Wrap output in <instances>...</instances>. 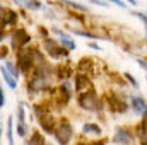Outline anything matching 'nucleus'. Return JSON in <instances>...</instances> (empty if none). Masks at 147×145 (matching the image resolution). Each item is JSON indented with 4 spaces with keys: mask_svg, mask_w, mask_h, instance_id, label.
<instances>
[{
    "mask_svg": "<svg viewBox=\"0 0 147 145\" xmlns=\"http://www.w3.org/2000/svg\"><path fill=\"white\" fill-rule=\"evenodd\" d=\"M72 133H74L72 125H70L69 121H62L60 126H58L57 132H55L57 142H58L60 145H67L69 142H70V138H72Z\"/></svg>",
    "mask_w": 147,
    "mask_h": 145,
    "instance_id": "1",
    "label": "nucleus"
},
{
    "mask_svg": "<svg viewBox=\"0 0 147 145\" xmlns=\"http://www.w3.org/2000/svg\"><path fill=\"white\" fill-rule=\"evenodd\" d=\"M38 55L36 50H21L17 53V63L21 65V68L26 72L34 65V56Z\"/></svg>",
    "mask_w": 147,
    "mask_h": 145,
    "instance_id": "2",
    "label": "nucleus"
},
{
    "mask_svg": "<svg viewBox=\"0 0 147 145\" xmlns=\"http://www.w3.org/2000/svg\"><path fill=\"white\" fill-rule=\"evenodd\" d=\"M79 104L82 106L84 109H87V111H96V109H99V101H98V96H96V92H84L80 97H79Z\"/></svg>",
    "mask_w": 147,
    "mask_h": 145,
    "instance_id": "3",
    "label": "nucleus"
},
{
    "mask_svg": "<svg viewBox=\"0 0 147 145\" xmlns=\"http://www.w3.org/2000/svg\"><path fill=\"white\" fill-rule=\"evenodd\" d=\"M113 142H115V144H121V145H134L135 138H134V135H132L128 130L118 128L116 133H115V137H113Z\"/></svg>",
    "mask_w": 147,
    "mask_h": 145,
    "instance_id": "4",
    "label": "nucleus"
},
{
    "mask_svg": "<svg viewBox=\"0 0 147 145\" xmlns=\"http://www.w3.org/2000/svg\"><path fill=\"white\" fill-rule=\"evenodd\" d=\"M31 41V36L24 31V29H17L14 34H12V46L14 48H22L24 44H28Z\"/></svg>",
    "mask_w": 147,
    "mask_h": 145,
    "instance_id": "5",
    "label": "nucleus"
},
{
    "mask_svg": "<svg viewBox=\"0 0 147 145\" xmlns=\"http://www.w3.org/2000/svg\"><path fill=\"white\" fill-rule=\"evenodd\" d=\"M45 46H46V51L51 56H65L67 55V50L65 48H60L55 39H45Z\"/></svg>",
    "mask_w": 147,
    "mask_h": 145,
    "instance_id": "6",
    "label": "nucleus"
},
{
    "mask_svg": "<svg viewBox=\"0 0 147 145\" xmlns=\"http://www.w3.org/2000/svg\"><path fill=\"white\" fill-rule=\"evenodd\" d=\"M17 19L16 12H12L10 9H0V22L2 26H9V24H14Z\"/></svg>",
    "mask_w": 147,
    "mask_h": 145,
    "instance_id": "7",
    "label": "nucleus"
},
{
    "mask_svg": "<svg viewBox=\"0 0 147 145\" xmlns=\"http://www.w3.org/2000/svg\"><path fill=\"white\" fill-rule=\"evenodd\" d=\"M53 31H55V33H57V34L60 36V43H62V44H63L65 48H69V50H75V43H74L72 39L67 36V34H65L63 31H60V29H57V28H53Z\"/></svg>",
    "mask_w": 147,
    "mask_h": 145,
    "instance_id": "8",
    "label": "nucleus"
},
{
    "mask_svg": "<svg viewBox=\"0 0 147 145\" xmlns=\"http://www.w3.org/2000/svg\"><path fill=\"white\" fill-rule=\"evenodd\" d=\"M132 106H134V109H135L137 113L147 114V103L144 99H140V97H132Z\"/></svg>",
    "mask_w": 147,
    "mask_h": 145,
    "instance_id": "9",
    "label": "nucleus"
},
{
    "mask_svg": "<svg viewBox=\"0 0 147 145\" xmlns=\"http://www.w3.org/2000/svg\"><path fill=\"white\" fill-rule=\"evenodd\" d=\"M0 72H2L3 79H5V82H7V85H9L10 89H16V87H17V82H16V79H14V77H12V75L9 73V70H7V68H5L3 65L0 67Z\"/></svg>",
    "mask_w": 147,
    "mask_h": 145,
    "instance_id": "10",
    "label": "nucleus"
},
{
    "mask_svg": "<svg viewBox=\"0 0 147 145\" xmlns=\"http://www.w3.org/2000/svg\"><path fill=\"white\" fill-rule=\"evenodd\" d=\"M19 5L26 7V9H31V10H38L41 9V2L39 0H16Z\"/></svg>",
    "mask_w": 147,
    "mask_h": 145,
    "instance_id": "11",
    "label": "nucleus"
},
{
    "mask_svg": "<svg viewBox=\"0 0 147 145\" xmlns=\"http://www.w3.org/2000/svg\"><path fill=\"white\" fill-rule=\"evenodd\" d=\"M39 123H41V126H43V130L46 132V133H53V125H55V121H53V118H46V116H43L41 119H39Z\"/></svg>",
    "mask_w": 147,
    "mask_h": 145,
    "instance_id": "12",
    "label": "nucleus"
},
{
    "mask_svg": "<svg viewBox=\"0 0 147 145\" xmlns=\"http://www.w3.org/2000/svg\"><path fill=\"white\" fill-rule=\"evenodd\" d=\"M82 132H84V133H94V135H99V133H101V128H99L98 125L87 123V125L82 126Z\"/></svg>",
    "mask_w": 147,
    "mask_h": 145,
    "instance_id": "13",
    "label": "nucleus"
},
{
    "mask_svg": "<svg viewBox=\"0 0 147 145\" xmlns=\"http://www.w3.org/2000/svg\"><path fill=\"white\" fill-rule=\"evenodd\" d=\"M29 145H45V140H43V137L39 135V133H33V138L29 140Z\"/></svg>",
    "mask_w": 147,
    "mask_h": 145,
    "instance_id": "14",
    "label": "nucleus"
},
{
    "mask_svg": "<svg viewBox=\"0 0 147 145\" xmlns=\"http://www.w3.org/2000/svg\"><path fill=\"white\" fill-rule=\"evenodd\" d=\"M60 2H65L67 5H70V7H74V9H77V10L87 12V7H84V5H80V3H77V2H74V0H60Z\"/></svg>",
    "mask_w": 147,
    "mask_h": 145,
    "instance_id": "15",
    "label": "nucleus"
},
{
    "mask_svg": "<svg viewBox=\"0 0 147 145\" xmlns=\"http://www.w3.org/2000/svg\"><path fill=\"white\" fill-rule=\"evenodd\" d=\"M139 132H140V133H139V135H140V138L146 142V140H147V119L140 125V126H139Z\"/></svg>",
    "mask_w": 147,
    "mask_h": 145,
    "instance_id": "16",
    "label": "nucleus"
},
{
    "mask_svg": "<svg viewBox=\"0 0 147 145\" xmlns=\"http://www.w3.org/2000/svg\"><path fill=\"white\" fill-rule=\"evenodd\" d=\"M26 133H28L26 123H17V135H19V137H26Z\"/></svg>",
    "mask_w": 147,
    "mask_h": 145,
    "instance_id": "17",
    "label": "nucleus"
},
{
    "mask_svg": "<svg viewBox=\"0 0 147 145\" xmlns=\"http://www.w3.org/2000/svg\"><path fill=\"white\" fill-rule=\"evenodd\" d=\"M7 138H9V145H14V138H12V118H9V128H7Z\"/></svg>",
    "mask_w": 147,
    "mask_h": 145,
    "instance_id": "18",
    "label": "nucleus"
},
{
    "mask_svg": "<svg viewBox=\"0 0 147 145\" xmlns=\"http://www.w3.org/2000/svg\"><path fill=\"white\" fill-rule=\"evenodd\" d=\"M17 123H24V106H17Z\"/></svg>",
    "mask_w": 147,
    "mask_h": 145,
    "instance_id": "19",
    "label": "nucleus"
},
{
    "mask_svg": "<svg viewBox=\"0 0 147 145\" xmlns=\"http://www.w3.org/2000/svg\"><path fill=\"white\" fill-rule=\"evenodd\" d=\"M5 68H7V70H9V73H10V75H12V77H14V79H16V77H17V75H19V72H17V70H16V67H14V65H12V63H5Z\"/></svg>",
    "mask_w": 147,
    "mask_h": 145,
    "instance_id": "20",
    "label": "nucleus"
},
{
    "mask_svg": "<svg viewBox=\"0 0 147 145\" xmlns=\"http://www.w3.org/2000/svg\"><path fill=\"white\" fill-rule=\"evenodd\" d=\"M3 106H5V92H3V89L0 85V108H3Z\"/></svg>",
    "mask_w": 147,
    "mask_h": 145,
    "instance_id": "21",
    "label": "nucleus"
},
{
    "mask_svg": "<svg viewBox=\"0 0 147 145\" xmlns=\"http://www.w3.org/2000/svg\"><path fill=\"white\" fill-rule=\"evenodd\" d=\"M110 2H113L115 5H118V7H125V3L121 2V0H110Z\"/></svg>",
    "mask_w": 147,
    "mask_h": 145,
    "instance_id": "22",
    "label": "nucleus"
},
{
    "mask_svg": "<svg viewBox=\"0 0 147 145\" xmlns=\"http://www.w3.org/2000/svg\"><path fill=\"white\" fill-rule=\"evenodd\" d=\"M127 79H128V80H130V82H132V84H134V85H135V87H137V85H139V84H137V82H135V80H134V77H132V75H130V73H127Z\"/></svg>",
    "mask_w": 147,
    "mask_h": 145,
    "instance_id": "23",
    "label": "nucleus"
},
{
    "mask_svg": "<svg viewBox=\"0 0 147 145\" xmlns=\"http://www.w3.org/2000/svg\"><path fill=\"white\" fill-rule=\"evenodd\" d=\"M92 3H96V5H103V7H106V3L103 2V0H91Z\"/></svg>",
    "mask_w": 147,
    "mask_h": 145,
    "instance_id": "24",
    "label": "nucleus"
},
{
    "mask_svg": "<svg viewBox=\"0 0 147 145\" xmlns=\"http://www.w3.org/2000/svg\"><path fill=\"white\" fill-rule=\"evenodd\" d=\"M139 63H140V67H144V68L147 70V63L144 62V60H139Z\"/></svg>",
    "mask_w": 147,
    "mask_h": 145,
    "instance_id": "25",
    "label": "nucleus"
},
{
    "mask_svg": "<svg viewBox=\"0 0 147 145\" xmlns=\"http://www.w3.org/2000/svg\"><path fill=\"white\" fill-rule=\"evenodd\" d=\"M89 46H91V48H94V50H99V46H98V44H94V43H91Z\"/></svg>",
    "mask_w": 147,
    "mask_h": 145,
    "instance_id": "26",
    "label": "nucleus"
},
{
    "mask_svg": "<svg viewBox=\"0 0 147 145\" xmlns=\"http://www.w3.org/2000/svg\"><path fill=\"white\" fill-rule=\"evenodd\" d=\"M128 3H132V5H137V0H127Z\"/></svg>",
    "mask_w": 147,
    "mask_h": 145,
    "instance_id": "27",
    "label": "nucleus"
},
{
    "mask_svg": "<svg viewBox=\"0 0 147 145\" xmlns=\"http://www.w3.org/2000/svg\"><path fill=\"white\" fill-rule=\"evenodd\" d=\"M2 38H3V34H2V29H0V41H2Z\"/></svg>",
    "mask_w": 147,
    "mask_h": 145,
    "instance_id": "28",
    "label": "nucleus"
},
{
    "mask_svg": "<svg viewBox=\"0 0 147 145\" xmlns=\"http://www.w3.org/2000/svg\"><path fill=\"white\" fill-rule=\"evenodd\" d=\"M0 137H2V126H0Z\"/></svg>",
    "mask_w": 147,
    "mask_h": 145,
    "instance_id": "29",
    "label": "nucleus"
},
{
    "mask_svg": "<svg viewBox=\"0 0 147 145\" xmlns=\"http://www.w3.org/2000/svg\"><path fill=\"white\" fill-rule=\"evenodd\" d=\"M92 145H105V144H92Z\"/></svg>",
    "mask_w": 147,
    "mask_h": 145,
    "instance_id": "30",
    "label": "nucleus"
}]
</instances>
